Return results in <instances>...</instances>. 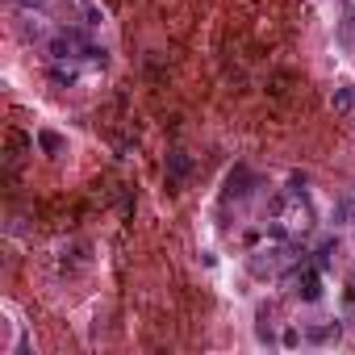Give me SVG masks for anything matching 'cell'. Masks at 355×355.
Here are the masks:
<instances>
[{
  "mask_svg": "<svg viewBox=\"0 0 355 355\" xmlns=\"http://www.w3.org/2000/svg\"><path fill=\"white\" fill-rule=\"evenodd\" d=\"M293 293L305 301V305H318L322 301V268H309V263H301V272L293 276Z\"/></svg>",
  "mask_w": 355,
  "mask_h": 355,
  "instance_id": "1",
  "label": "cell"
},
{
  "mask_svg": "<svg viewBox=\"0 0 355 355\" xmlns=\"http://www.w3.org/2000/svg\"><path fill=\"white\" fill-rule=\"evenodd\" d=\"M163 171H167V184H180L184 175L193 171V159H189V150H167V163H163Z\"/></svg>",
  "mask_w": 355,
  "mask_h": 355,
  "instance_id": "2",
  "label": "cell"
},
{
  "mask_svg": "<svg viewBox=\"0 0 355 355\" xmlns=\"http://www.w3.org/2000/svg\"><path fill=\"white\" fill-rule=\"evenodd\" d=\"M46 51H51L55 63H67V59H76V38H71V34H55Z\"/></svg>",
  "mask_w": 355,
  "mask_h": 355,
  "instance_id": "3",
  "label": "cell"
},
{
  "mask_svg": "<svg viewBox=\"0 0 355 355\" xmlns=\"http://www.w3.org/2000/svg\"><path fill=\"white\" fill-rule=\"evenodd\" d=\"M330 222H334V226H355V197H343V201H334V209H330Z\"/></svg>",
  "mask_w": 355,
  "mask_h": 355,
  "instance_id": "4",
  "label": "cell"
},
{
  "mask_svg": "<svg viewBox=\"0 0 355 355\" xmlns=\"http://www.w3.org/2000/svg\"><path fill=\"white\" fill-rule=\"evenodd\" d=\"M34 142H38V150H42V155H51V159H55V155H63V138H59L55 130H38V134H34Z\"/></svg>",
  "mask_w": 355,
  "mask_h": 355,
  "instance_id": "5",
  "label": "cell"
},
{
  "mask_svg": "<svg viewBox=\"0 0 355 355\" xmlns=\"http://www.w3.org/2000/svg\"><path fill=\"white\" fill-rule=\"evenodd\" d=\"M338 338V322H322V326H305V343H334Z\"/></svg>",
  "mask_w": 355,
  "mask_h": 355,
  "instance_id": "6",
  "label": "cell"
},
{
  "mask_svg": "<svg viewBox=\"0 0 355 355\" xmlns=\"http://www.w3.org/2000/svg\"><path fill=\"white\" fill-rule=\"evenodd\" d=\"M247 184H251V171H247V167H239V171L230 175V189H226V193H230V197H247V193H251Z\"/></svg>",
  "mask_w": 355,
  "mask_h": 355,
  "instance_id": "7",
  "label": "cell"
},
{
  "mask_svg": "<svg viewBox=\"0 0 355 355\" xmlns=\"http://www.w3.org/2000/svg\"><path fill=\"white\" fill-rule=\"evenodd\" d=\"M21 34H26V38H42V34H46V17H34V13L21 17Z\"/></svg>",
  "mask_w": 355,
  "mask_h": 355,
  "instance_id": "8",
  "label": "cell"
},
{
  "mask_svg": "<svg viewBox=\"0 0 355 355\" xmlns=\"http://www.w3.org/2000/svg\"><path fill=\"white\" fill-rule=\"evenodd\" d=\"M351 105H355V92H351L347 84H338V88H334V109H338V113H351Z\"/></svg>",
  "mask_w": 355,
  "mask_h": 355,
  "instance_id": "9",
  "label": "cell"
},
{
  "mask_svg": "<svg viewBox=\"0 0 355 355\" xmlns=\"http://www.w3.org/2000/svg\"><path fill=\"white\" fill-rule=\"evenodd\" d=\"M338 251V243H322L318 247V259H313V268H330V255Z\"/></svg>",
  "mask_w": 355,
  "mask_h": 355,
  "instance_id": "10",
  "label": "cell"
},
{
  "mask_svg": "<svg viewBox=\"0 0 355 355\" xmlns=\"http://www.w3.org/2000/svg\"><path fill=\"white\" fill-rule=\"evenodd\" d=\"M280 343H284V347H301V343H305V330H297V326H284Z\"/></svg>",
  "mask_w": 355,
  "mask_h": 355,
  "instance_id": "11",
  "label": "cell"
},
{
  "mask_svg": "<svg viewBox=\"0 0 355 355\" xmlns=\"http://www.w3.org/2000/svg\"><path fill=\"white\" fill-rule=\"evenodd\" d=\"M51 84L67 88V84H76V71H63V67H55V71H51Z\"/></svg>",
  "mask_w": 355,
  "mask_h": 355,
  "instance_id": "12",
  "label": "cell"
},
{
  "mask_svg": "<svg viewBox=\"0 0 355 355\" xmlns=\"http://www.w3.org/2000/svg\"><path fill=\"white\" fill-rule=\"evenodd\" d=\"M101 21H105V13L96 5H88V26H101Z\"/></svg>",
  "mask_w": 355,
  "mask_h": 355,
  "instance_id": "13",
  "label": "cell"
},
{
  "mask_svg": "<svg viewBox=\"0 0 355 355\" xmlns=\"http://www.w3.org/2000/svg\"><path fill=\"white\" fill-rule=\"evenodd\" d=\"M351 197H355V189H351Z\"/></svg>",
  "mask_w": 355,
  "mask_h": 355,
  "instance_id": "14",
  "label": "cell"
}]
</instances>
